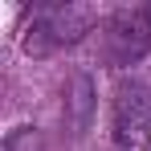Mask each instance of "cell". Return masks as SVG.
I'll list each match as a JSON object with an SVG mask.
<instances>
[{"mask_svg": "<svg viewBox=\"0 0 151 151\" xmlns=\"http://www.w3.org/2000/svg\"><path fill=\"white\" fill-rule=\"evenodd\" d=\"M106 57L110 65H135L151 53V4H131L119 8L106 25Z\"/></svg>", "mask_w": 151, "mask_h": 151, "instance_id": "obj_3", "label": "cell"}, {"mask_svg": "<svg viewBox=\"0 0 151 151\" xmlns=\"http://www.w3.org/2000/svg\"><path fill=\"white\" fill-rule=\"evenodd\" d=\"M94 25V12L90 8H78V4H45L33 12V25L25 29V49L29 53H49L57 45H70L78 41L86 29Z\"/></svg>", "mask_w": 151, "mask_h": 151, "instance_id": "obj_2", "label": "cell"}, {"mask_svg": "<svg viewBox=\"0 0 151 151\" xmlns=\"http://www.w3.org/2000/svg\"><path fill=\"white\" fill-rule=\"evenodd\" d=\"M0 151H33V127H12L4 135Z\"/></svg>", "mask_w": 151, "mask_h": 151, "instance_id": "obj_4", "label": "cell"}, {"mask_svg": "<svg viewBox=\"0 0 151 151\" xmlns=\"http://www.w3.org/2000/svg\"><path fill=\"white\" fill-rule=\"evenodd\" d=\"M114 151H151V90L143 82H123L114 90Z\"/></svg>", "mask_w": 151, "mask_h": 151, "instance_id": "obj_1", "label": "cell"}]
</instances>
